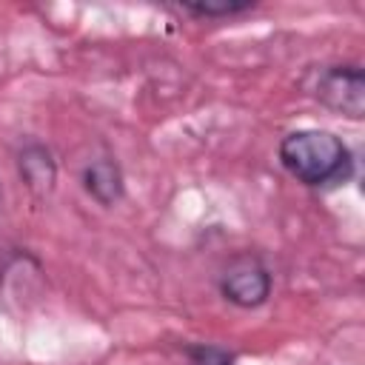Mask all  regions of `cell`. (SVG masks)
<instances>
[{
  "label": "cell",
  "mask_w": 365,
  "mask_h": 365,
  "mask_svg": "<svg viewBox=\"0 0 365 365\" xmlns=\"http://www.w3.org/2000/svg\"><path fill=\"white\" fill-rule=\"evenodd\" d=\"M248 9H254L251 0H242V3H182V11L197 14V17H231V14H240Z\"/></svg>",
  "instance_id": "cell-6"
},
{
  "label": "cell",
  "mask_w": 365,
  "mask_h": 365,
  "mask_svg": "<svg viewBox=\"0 0 365 365\" xmlns=\"http://www.w3.org/2000/svg\"><path fill=\"white\" fill-rule=\"evenodd\" d=\"M279 163L291 177L311 188L336 185L354 174L351 148L334 131L322 128H302L285 134L279 143Z\"/></svg>",
  "instance_id": "cell-1"
},
{
  "label": "cell",
  "mask_w": 365,
  "mask_h": 365,
  "mask_svg": "<svg viewBox=\"0 0 365 365\" xmlns=\"http://www.w3.org/2000/svg\"><path fill=\"white\" fill-rule=\"evenodd\" d=\"M220 291L228 302L240 308H257L271 294V274L268 268L254 257H240L228 265V271L220 279Z\"/></svg>",
  "instance_id": "cell-3"
},
{
  "label": "cell",
  "mask_w": 365,
  "mask_h": 365,
  "mask_svg": "<svg viewBox=\"0 0 365 365\" xmlns=\"http://www.w3.org/2000/svg\"><path fill=\"white\" fill-rule=\"evenodd\" d=\"M0 211H3V194H0Z\"/></svg>",
  "instance_id": "cell-8"
},
{
  "label": "cell",
  "mask_w": 365,
  "mask_h": 365,
  "mask_svg": "<svg viewBox=\"0 0 365 365\" xmlns=\"http://www.w3.org/2000/svg\"><path fill=\"white\" fill-rule=\"evenodd\" d=\"M188 359L191 365H234V354L217 345H188Z\"/></svg>",
  "instance_id": "cell-7"
},
{
  "label": "cell",
  "mask_w": 365,
  "mask_h": 365,
  "mask_svg": "<svg viewBox=\"0 0 365 365\" xmlns=\"http://www.w3.org/2000/svg\"><path fill=\"white\" fill-rule=\"evenodd\" d=\"M17 171L34 197L51 194L54 180H57V165L51 160V151L43 143H26L17 151Z\"/></svg>",
  "instance_id": "cell-4"
},
{
  "label": "cell",
  "mask_w": 365,
  "mask_h": 365,
  "mask_svg": "<svg viewBox=\"0 0 365 365\" xmlns=\"http://www.w3.org/2000/svg\"><path fill=\"white\" fill-rule=\"evenodd\" d=\"M83 188L100 202V205H114L123 197V171L111 157L91 160L83 168Z\"/></svg>",
  "instance_id": "cell-5"
},
{
  "label": "cell",
  "mask_w": 365,
  "mask_h": 365,
  "mask_svg": "<svg viewBox=\"0 0 365 365\" xmlns=\"http://www.w3.org/2000/svg\"><path fill=\"white\" fill-rule=\"evenodd\" d=\"M314 97L351 120H359L365 114V74L359 66H328L314 80Z\"/></svg>",
  "instance_id": "cell-2"
}]
</instances>
